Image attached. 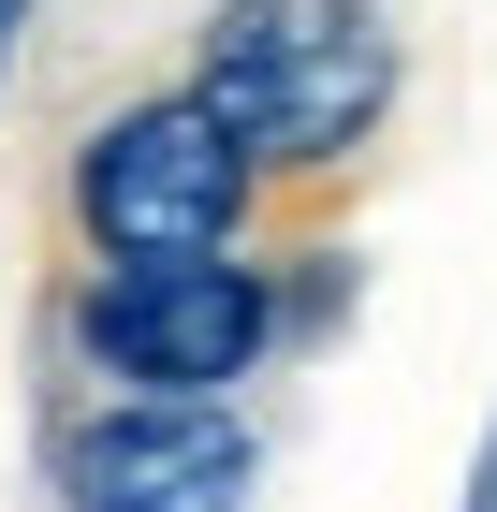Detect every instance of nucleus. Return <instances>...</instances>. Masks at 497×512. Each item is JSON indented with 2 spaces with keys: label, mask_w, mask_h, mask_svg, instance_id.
<instances>
[{
  "label": "nucleus",
  "mask_w": 497,
  "mask_h": 512,
  "mask_svg": "<svg viewBox=\"0 0 497 512\" xmlns=\"http://www.w3.org/2000/svg\"><path fill=\"white\" fill-rule=\"evenodd\" d=\"M191 103L249 147V176H337L395 118L381 0H220L191 44Z\"/></svg>",
  "instance_id": "nucleus-1"
},
{
  "label": "nucleus",
  "mask_w": 497,
  "mask_h": 512,
  "mask_svg": "<svg viewBox=\"0 0 497 512\" xmlns=\"http://www.w3.org/2000/svg\"><path fill=\"white\" fill-rule=\"evenodd\" d=\"M249 147L205 118L191 88H147V103H117L103 132L74 147V235L88 264H205V249L249 235Z\"/></svg>",
  "instance_id": "nucleus-2"
},
{
  "label": "nucleus",
  "mask_w": 497,
  "mask_h": 512,
  "mask_svg": "<svg viewBox=\"0 0 497 512\" xmlns=\"http://www.w3.org/2000/svg\"><path fill=\"white\" fill-rule=\"evenodd\" d=\"M278 278L205 249V264H103L74 293V352L103 395H234L249 366L278 352Z\"/></svg>",
  "instance_id": "nucleus-3"
},
{
  "label": "nucleus",
  "mask_w": 497,
  "mask_h": 512,
  "mask_svg": "<svg viewBox=\"0 0 497 512\" xmlns=\"http://www.w3.org/2000/svg\"><path fill=\"white\" fill-rule=\"evenodd\" d=\"M264 454L234 395H103L59 425V512H249Z\"/></svg>",
  "instance_id": "nucleus-4"
},
{
  "label": "nucleus",
  "mask_w": 497,
  "mask_h": 512,
  "mask_svg": "<svg viewBox=\"0 0 497 512\" xmlns=\"http://www.w3.org/2000/svg\"><path fill=\"white\" fill-rule=\"evenodd\" d=\"M468 512H497V425H483V454H468Z\"/></svg>",
  "instance_id": "nucleus-5"
},
{
  "label": "nucleus",
  "mask_w": 497,
  "mask_h": 512,
  "mask_svg": "<svg viewBox=\"0 0 497 512\" xmlns=\"http://www.w3.org/2000/svg\"><path fill=\"white\" fill-rule=\"evenodd\" d=\"M15 44H30V0H0V74H15Z\"/></svg>",
  "instance_id": "nucleus-6"
}]
</instances>
